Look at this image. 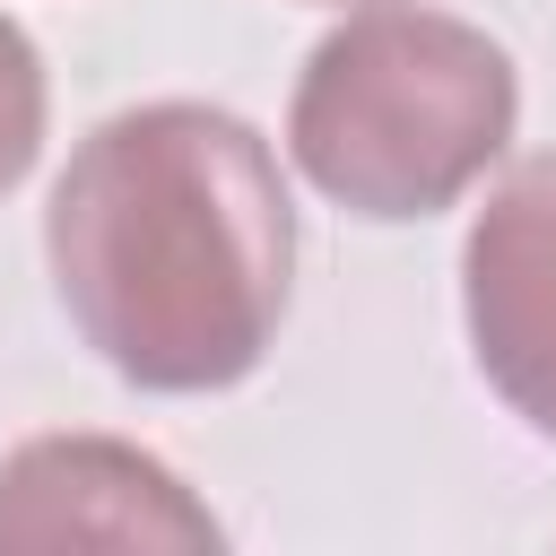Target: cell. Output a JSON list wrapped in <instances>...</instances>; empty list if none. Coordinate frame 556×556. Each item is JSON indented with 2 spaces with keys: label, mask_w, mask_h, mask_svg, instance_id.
I'll use <instances>...</instances> for the list:
<instances>
[{
  "label": "cell",
  "mask_w": 556,
  "mask_h": 556,
  "mask_svg": "<svg viewBox=\"0 0 556 556\" xmlns=\"http://www.w3.org/2000/svg\"><path fill=\"white\" fill-rule=\"evenodd\" d=\"M43 252L87 348L139 391L243 382L295 278L278 156L217 104L113 113L43 208Z\"/></svg>",
  "instance_id": "6da1fadb"
},
{
  "label": "cell",
  "mask_w": 556,
  "mask_h": 556,
  "mask_svg": "<svg viewBox=\"0 0 556 556\" xmlns=\"http://www.w3.org/2000/svg\"><path fill=\"white\" fill-rule=\"evenodd\" d=\"M513 61L443 9H365L313 43L287 148L356 217L452 208L513 139Z\"/></svg>",
  "instance_id": "7a4b0ae2"
},
{
  "label": "cell",
  "mask_w": 556,
  "mask_h": 556,
  "mask_svg": "<svg viewBox=\"0 0 556 556\" xmlns=\"http://www.w3.org/2000/svg\"><path fill=\"white\" fill-rule=\"evenodd\" d=\"M0 547H217L182 478L104 434H43L0 469Z\"/></svg>",
  "instance_id": "3957f363"
},
{
  "label": "cell",
  "mask_w": 556,
  "mask_h": 556,
  "mask_svg": "<svg viewBox=\"0 0 556 556\" xmlns=\"http://www.w3.org/2000/svg\"><path fill=\"white\" fill-rule=\"evenodd\" d=\"M469 348L478 374L556 434V156L513 165V182L469 226Z\"/></svg>",
  "instance_id": "277c9868"
},
{
  "label": "cell",
  "mask_w": 556,
  "mask_h": 556,
  "mask_svg": "<svg viewBox=\"0 0 556 556\" xmlns=\"http://www.w3.org/2000/svg\"><path fill=\"white\" fill-rule=\"evenodd\" d=\"M35 148H43V61L0 17V191L35 165Z\"/></svg>",
  "instance_id": "5b68a950"
}]
</instances>
